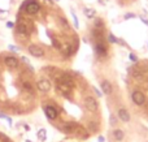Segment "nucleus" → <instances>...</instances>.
<instances>
[{
  "instance_id": "obj_4",
  "label": "nucleus",
  "mask_w": 148,
  "mask_h": 142,
  "mask_svg": "<svg viewBox=\"0 0 148 142\" xmlns=\"http://www.w3.org/2000/svg\"><path fill=\"white\" fill-rule=\"evenodd\" d=\"M4 64L7 65L8 68L14 69V68H17L18 65H20V60H18L14 55H8V56L4 57Z\"/></svg>"
},
{
  "instance_id": "obj_8",
  "label": "nucleus",
  "mask_w": 148,
  "mask_h": 142,
  "mask_svg": "<svg viewBox=\"0 0 148 142\" xmlns=\"http://www.w3.org/2000/svg\"><path fill=\"white\" fill-rule=\"evenodd\" d=\"M118 117H120V120H122V121H125V123L130 121V114H129V111L126 108L118 110Z\"/></svg>"
},
{
  "instance_id": "obj_25",
  "label": "nucleus",
  "mask_w": 148,
  "mask_h": 142,
  "mask_svg": "<svg viewBox=\"0 0 148 142\" xmlns=\"http://www.w3.org/2000/svg\"><path fill=\"white\" fill-rule=\"evenodd\" d=\"M0 119L5 120V119H7V115H5V114H3V112H0Z\"/></svg>"
},
{
  "instance_id": "obj_9",
  "label": "nucleus",
  "mask_w": 148,
  "mask_h": 142,
  "mask_svg": "<svg viewBox=\"0 0 148 142\" xmlns=\"http://www.w3.org/2000/svg\"><path fill=\"white\" fill-rule=\"evenodd\" d=\"M101 89L104 94H110L112 93V85H110L109 81H103L101 82Z\"/></svg>"
},
{
  "instance_id": "obj_29",
  "label": "nucleus",
  "mask_w": 148,
  "mask_h": 142,
  "mask_svg": "<svg viewBox=\"0 0 148 142\" xmlns=\"http://www.w3.org/2000/svg\"><path fill=\"white\" fill-rule=\"evenodd\" d=\"M25 142H33V141H30V140H26Z\"/></svg>"
},
{
  "instance_id": "obj_24",
  "label": "nucleus",
  "mask_w": 148,
  "mask_h": 142,
  "mask_svg": "<svg viewBox=\"0 0 148 142\" xmlns=\"http://www.w3.org/2000/svg\"><path fill=\"white\" fill-rule=\"evenodd\" d=\"M5 121H7V123H8V124H9V125H12V124H13L12 119H10V117H9V116H7V119H5Z\"/></svg>"
},
{
  "instance_id": "obj_15",
  "label": "nucleus",
  "mask_w": 148,
  "mask_h": 142,
  "mask_svg": "<svg viewBox=\"0 0 148 142\" xmlns=\"http://www.w3.org/2000/svg\"><path fill=\"white\" fill-rule=\"evenodd\" d=\"M109 120H110V125H112V127H116V124H117V120H116V116L110 115V116H109Z\"/></svg>"
},
{
  "instance_id": "obj_26",
  "label": "nucleus",
  "mask_w": 148,
  "mask_h": 142,
  "mask_svg": "<svg viewBox=\"0 0 148 142\" xmlns=\"http://www.w3.org/2000/svg\"><path fill=\"white\" fill-rule=\"evenodd\" d=\"M21 60H22L23 63H26V64H29V60L26 59V57H23V56H22V57H21Z\"/></svg>"
},
{
  "instance_id": "obj_21",
  "label": "nucleus",
  "mask_w": 148,
  "mask_h": 142,
  "mask_svg": "<svg viewBox=\"0 0 148 142\" xmlns=\"http://www.w3.org/2000/svg\"><path fill=\"white\" fill-rule=\"evenodd\" d=\"M9 50H10V51H14V52L20 51V48H18V47H16V46H9Z\"/></svg>"
},
{
  "instance_id": "obj_5",
  "label": "nucleus",
  "mask_w": 148,
  "mask_h": 142,
  "mask_svg": "<svg viewBox=\"0 0 148 142\" xmlns=\"http://www.w3.org/2000/svg\"><path fill=\"white\" fill-rule=\"evenodd\" d=\"M131 98H133V102L136 106H143L144 102H146V97H144V94L142 91H134Z\"/></svg>"
},
{
  "instance_id": "obj_23",
  "label": "nucleus",
  "mask_w": 148,
  "mask_h": 142,
  "mask_svg": "<svg viewBox=\"0 0 148 142\" xmlns=\"http://www.w3.org/2000/svg\"><path fill=\"white\" fill-rule=\"evenodd\" d=\"M73 20H74V23H75V28H78V20H77V17H75L74 13H73Z\"/></svg>"
},
{
  "instance_id": "obj_11",
  "label": "nucleus",
  "mask_w": 148,
  "mask_h": 142,
  "mask_svg": "<svg viewBox=\"0 0 148 142\" xmlns=\"http://www.w3.org/2000/svg\"><path fill=\"white\" fill-rule=\"evenodd\" d=\"M83 14L86 16L87 18H94L96 16V10L94 8H84L83 9Z\"/></svg>"
},
{
  "instance_id": "obj_16",
  "label": "nucleus",
  "mask_w": 148,
  "mask_h": 142,
  "mask_svg": "<svg viewBox=\"0 0 148 142\" xmlns=\"http://www.w3.org/2000/svg\"><path fill=\"white\" fill-rule=\"evenodd\" d=\"M109 41L112 42V43H118V42H120L114 35H113V34H109Z\"/></svg>"
},
{
  "instance_id": "obj_1",
  "label": "nucleus",
  "mask_w": 148,
  "mask_h": 142,
  "mask_svg": "<svg viewBox=\"0 0 148 142\" xmlns=\"http://www.w3.org/2000/svg\"><path fill=\"white\" fill-rule=\"evenodd\" d=\"M21 9H25L27 14H36L40 10V4L38 0H25L21 5Z\"/></svg>"
},
{
  "instance_id": "obj_28",
  "label": "nucleus",
  "mask_w": 148,
  "mask_h": 142,
  "mask_svg": "<svg viewBox=\"0 0 148 142\" xmlns=\"http://www.w3.org/2000/svg\"><path fill=\"white\" fill-rule=\"evenodd\" d=\"M97 141H99V142H104V137H101V136H100V137L97 138Z\"/></svg>"
},
{
  "instance_id": "obj_10",
  "label": "nucleus",
  "mask_w": 148,
  "mask_h": 142,
  "mask_svg": "<svg viewBox=\"0 0 148 142\" xmlns=\"http://www.w3.org/2000/svg\"><path fill=\"white\" fill-rule=\"evenodd\" d=\"M36 137H38V140L40 142H44L47 140V130L44 129V128H42V129H39L38 132H36Z\"/></svg>"
},
{
  "instance_id": "obj_27",
  "label": "nucleus",
  "mask_w": 148,
  "mask_h": 142,
  "mask_svg": "<svg viewBox=\"0 0 148 142\" xmlns=\"http://www.w3.org/2000/svg\"><path fill=\"white\" fill-rule=\"evenodd\" d=\"M94 90H95V93H96V94H97V95H99V97H101V93H100V91H99V90H97V89H94Z\"/></svg>"
},
{
  "instance_id": "obj_20",
  "label": "nucleus",
  "mask_w": 148,
  "mask_h": 142,
  "mask_svg": "<svg viewBox=\"0 0 148 142\" xmlns=\"http://www.w3.org/2000/svg\"><path fill=\"white\" fill-rule=\"evenodd\" d=\"M135 17V14L134 13H127V14L125 16V20H127V18H134Z\"/></svg>"
},
{
  "instance_id": "obj_22",
  "label": "nucleus",
  "mask_w": 148,
  "mask_h": 142,
  "mask_svg": "<svg viewBox=\"0 0 148 142\" xmlns=\"http://www.w3.org/2000/svg\"><path fill=\"white\" fill-rule=\"evenodd\" d=\"M129 57H130L131 61H136V56L134 54H130V55H129Z\"/></svg>"
},
{
  "instance_id": "obj_2",
  "label": "nucleus",
  "mask_w": 148,
  "mask_h": 142,
  "mask_svg": "<svg viewBox=\"0 0 148 142\" xmlns=\"http://www.w3.org/2000/svg\"><path fill=\"white\" fill-rule=\"evenodd\" d=\"M27 51L31 56L34 57H43L44 56V50L40 46H36V44H30L27 47Z\"/></svg>"
},
{
  "instance_id": "obj_30",
  "label": "nucleus",
  "mask_w": 148,
  "mask_h": 142,
  "mask_svg": "<svg viewBox=\"0 0 148 142\" xmlns=\"http://www.w3.org/2000/svg\"><path fill=\"white\" fill-rule=\"evenodd\" d=\"M147 46H148V44H147Z\"/></svg>"
},
{
  "instance_id": "obj_14",
  "label": "nucleus",
  "mask_w": 148,
  "mask_h": 142,
  "mask_svg": "<svg viewBox=\"0 0 148 142\" xmlns=\"http://www.w3.org/2000/svg\"><path fill=\"white\" fill-rule=\"evenodd\" d=\"M23 89L27 91H33V85L30 82H23Z\"/></svg>"
},
{
  "instance_id": "obj_18",
  "label": "nucleus",
  "mask_w": 148,
  "mask_h": 142,
  "mask_svg": "<svg viewBox=\"0 0 148 142\" xmlns=\"http://www.w3.org/2000/svg\"><path fill=\"white\" fill-rule=\"evenodd\" d=\"M16 26V23L14 22H12V21H8L7 22V28H9V29H13Z\"/></svg>"
},
{
  "instance_id": "obj_7",
  "label": "nucleus",
  "mask_w": 148,
  "mask_h": 142,
  "mask_svg": "<svg viewBox=\"0 0 148 142\" xmlns=\"http://www.w3.org/2000/svg\"><path fill=\"white\" fill-rule=\"evenodd\" d=\"M44 114L49 120H55L57 117V111L52 106H44Z\"/></svg>"
},
{
  "instance_id": "obj_3",
  "label": "nucleus",
  "mask_w": 148,
  "mask_h": 142,
  "mask_svg": "<svg viewBox=\"0 0 148 142\" xmlns=\"http://www.w3.org/2000/svg\"><path fill=\"white\" fill-rule=\"evenodd\" d=\"M84 106H86L87 110H90V111H92V112H96L97 108H99L97 102L94 97H86V98H84Z\"/></svg>"
},
{
  "instance_id": "obj_19",
  "label": "nucleus",
  "mask_w": 148,
  "mask_h": 142,
  "mask_svg": "<svg viewBox=\"0 0 148 142\" xmlns=\"http://www.w3.org/2000/svg\"><path fill=\"white\" fill-rule=\"evenodd\" d=\"M108 1H109V0H97V3H99L100 5H107Z\"/></svg>"
},
{
  "instance_id": "obj_17",
  "label": "nucleus",
  "mask_w": 148,
  "mask_h": 142,
  "mask_svg": "<svg viewBox=\"0 0 148 142\" xmlns=\"http://www.w3.org/2000/svg\"><path fill=\"white\" fill-rule=\"evenodd\" d=\"M96 50H97V52H99L100 55H105V48L103 46H97Z\"/></svg>"
},
{
  "instance_id": "obj_6",
  "label": "nucleus",
  "mask_w": 148,
  "mask_h": 142,
  "mask_svg": "<svg viewBox=\"0 0 148 142\" xmlns=\"http://www.w3.org/2000/svg\"><path fill=\"white\" fill-rule=\"evenodd\" d=\"M36 88H38L42 93H47V91L51 90V82H49L48 80H46V78H42V80L38 81Z\"/></svg>"
},
{
  "instance_id": "obj_12",
  "label": "nucleus",
  "mask_w": 148,
  "mask_h": 142,
  "mask_svg": "<svg viewBox=\"0 0 148 142\" xmlns=\"http://www.w3.org/2000/svg\"><path fill=\"white\" fill-rule=\"evenodd\" d=\"M113 136H114V140L116 141H122L123 137H125V133H123L121 129H114V132H113Z\"/></svg>"
},
{
  "instance_id": "obj_13",
  "label": "nucleus",
  "mask_w": 148,
  "mask_h": 142,
  "mask_svg": "<svg viewBox=\"0 0 148 142\" xmlns=\"http://www.w3.org/2000/svg\"><path fill=\"white\" fill-rule=\"evenodd\" d=\"M57 89H59L61 93H64V94H69L70 93V88L68 85H65V83L59 82V85H57Z\"/></svg>"
}]
</instances>
